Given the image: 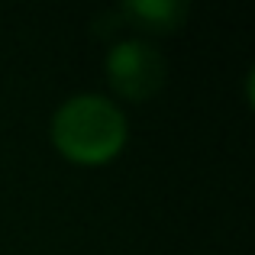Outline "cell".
I'll return each mask as SVG.
<instances>
[{"label": "cell", "mask_w": 255, "mask_h": 255, "mask_svg": "<svg viewBox=\"0 0 255 255\" xmlns=\"http://www.w3.org/2000/svg\"><path fill=\"white\" fill-rule=\"evenodd\" d=\"M58 152L78 165H104L123 149L126 117L104 97H75L52 120Z\"/></svg>", "instance_id": "1"}, {"label": "cell", "mask_w": 255, "mask_h": 255, "mask_svg": "<svg viewBox=\"0 0 255 255\" xmlns=\"http://www.w3.org/2000/svg\"><path fill=\"white\" fill-rule=\"evenodd\" d=\"M110 84L129 100H145L165 84V62L149 42H120L107 55Z\"/></svg>", "instance_id": "2"}, {"label": "cell", "mask_w": 255, "mask_h": 255, "mask_svg": "<svg viewBox=\"0 0 255 255\" xmlns=\"http://www.w3.org/2000/svg\"><path fill=\"white\" fill-rule=\"evenodd\" d=\"M126 13L136 16L145 29L168 32L181 26L184 19V3H171V0H139V3H126Z\"/></svg>", "instance_id": "3"}]
</instances>
